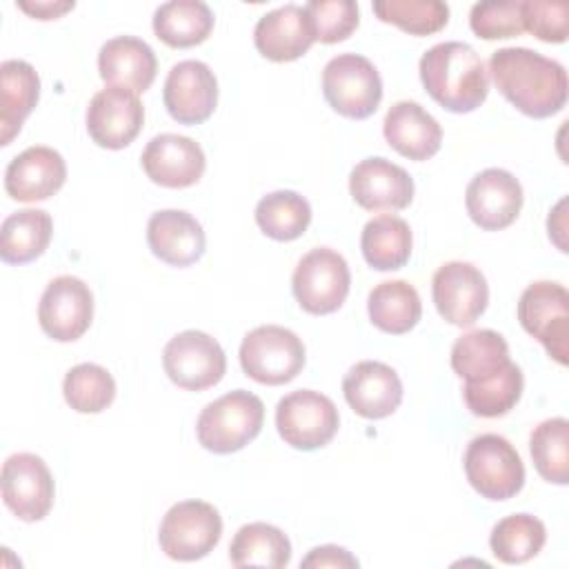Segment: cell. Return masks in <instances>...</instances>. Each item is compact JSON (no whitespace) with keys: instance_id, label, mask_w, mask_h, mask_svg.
Masks as SVG:
<instances>
[{"instance_id":"11","label":"cell","mask_w":569,"mask_h":569,"mask_svg":"<svg viewBox=\"0 0 569 569\" xmlns=\"http://www.w3.org/2000/svg\"><path fill=\"white\" fill-rule=\"evenodd\" d=\"M162 367L173 385L187 391H202L222 380L227 356L216 338L198 329H187L164 345Z\"/></svg>"},{"instance_id":"12","label":"cell","mask_w":569,"mask_h":569,"mask_svg":"<svg viewBox=\"0 0 569 569\" xmlns=\"http://www.w3.org/2000/svg\"><path fill=\"white\" fill-rule=\"evenodd\" d=\"M0 489L7 509L24 522L42 520L53 507V476L36 453L20 451L9 456L0 471Z\"/></svg>"},{"instance_id":"30","label":"cell","mask_w":569,"mask_h":569,"mask_svg":"<svg viewBox=\"0 0 569 569\" xmlns=\"http://www.w3.org/2000/svg\"><path fill=\"white\" fill-rule=\"evenodd\" d=\"M413 236L400 216L380 213L362 227L360 249L369 267L378 271H393L407 264L411 256Z\"/></svg>"},{"instance_id":"32","label":"cell","mask_w":569,"mask_h":569,"mask_svg":"<svg viewBox=\"0 0 569 569\" xmlns=\"http://www.w3.org/2000/svg\"><path fill=\"white\" fill-rule=\"evenodd\" d=\"M229 560L233 567L280 569L291 560V542L282 529L269 522H249L236 531Z\"/></svg>"},{"instance_id":"42","label":"cell","mask_w":569,"mask_h":569,"mask_svg":"<svg viewBox=\"0 0 569 569\" xmlns=\"http://www.w3.org/2000/svg\"><path fill=\"white\" fill-rule=\"evenodd\" d=\"M358 558L351 556L345 547H338V545H322V547H313L302 560H300V567L309 569V567H316V569H322V567H347V569H353L358 567Z\"/></svg>"},{"instance_id":"33","label":"cell","mask_w":569,"mask_h":569,"mask_svg":"<svg viewBox=\"0 0 569 569\" xmlns=\"http://www.w3.org/2000/svg\"><path fill=\"white\" fill-rule=\"evenodd\" d=\"M253 216L264 236L278 242H289L307 231L311 222V204L298 191L278 189L260 198Z\"/></svg>"},{"instance_id":"3","label":"cell","mask_w":569,"mask_h":569,"mask_svg":"<svg viewBox=\"0 0 569 569\" xmlns=\"http://www.w3.org/2000/svg\"><path fill=\"white\" fill-rule=\"evenodd\" d=\"M262 422V400L247 389H236L216 398L200 411L196 436L207 451L233 453L260 433Z\"/></svg>"},{"instance_id":"5","label":"cell","mask_w":569,"mask_h":569,"mask_svg":"<svg viewBox=\"0 0 569 569\" xmlns=\"http://www.w3.org/2000/svg\"><path fill=\"white\" fill-rule=\"evenodd\" d=\"M469 485L487 500H509L525 485V465L516 447L498 433L476 436L462 458Z\"/></svg>"},{"instance_id":"37","label":"cell","mask_w":569,"mask_h":569,"mask_svg":"<svg viewBox=\"0 0 569 569\" xmlns=\"http://www.w3.org/2000/svg\"><path fill=\"white\" fill-rule=\"evenodd\" d=\"M62 393L73 411L100 413L116 398V380L104 367L96 362H80L67 371Z\"/></svg>"},{"instance_id":"28","label":"cell","mask_w":569,"mask_h":569,"mask_svg":"<svg viewBox=\"0 0 569 569\" xmlns=\"http://www.w3.org/2000/svg\"><path fill=\"white\" fill-rule=\"evenodd\" d=\"M53 220L44 209H20L0 227V258L7 264H27L51 242Z\"/></svg>"},{"instance_id":"6","label":"cell","mask_w":569,"mask_h":569,"mask_svg":"<svg viewBox=\"0 0 569 569\" xmlns=\"http://www.w3.org/2000/svg\"><path fill=\"white\" fill-rule=\"evenodd\" d=\"M322 93L333 111L351 120L376 113L382 100V80L373 62L360 53H340L322 69Z\"/></svg>"},{"instance_id":"39","label":"cell","mask_w":569,"mask_h":569,"mask_svg":"<svg viewBox=\"0 0 569 569\" xmlns=\"http://www.w3.org/2000/svg\"><path fill=\"white\" fill-rule=\"evenodd\" d=\"M469 27L478 38L485 40L520 36L525 31L522 0L476 2L469 13Z\"/></svg>"},{"instance_id":"17","label":"cell","mask_w":569,"mask_h":569,"mask_svg":"<svg viewBox=\"0 0 569 569\" xmlns=\"http://www.w3.org/2000/svg\"><path fill=\"white\" fill-rule=\"evenodd\" d=\"M522 184L518 178L498 167L476 173L465 191V207L469 218L485 231H500L509 227L522 209Z\"/></svg>"},{"instance_id":"25","label":"cell","mask_w":569,"mask_h":569,"mask_svg":"<svg viewBox=\"0 0 569 569\" xmlns=\"http://www.w3.org/2000/svg\"><path fill=\"white\" fill-rule=\"evenodd\" d=\"M382 133L391 149L418 162L436 156L442 144L438 120L413 100H400L389 107L382 120Z\"/></svg>"},{"instance_id":"19","label":"cell","mask_w":569,"mask_h":569,"mask_svg":"<svg viewBox=\"0 0 569 569\" xmlns=\"http://www.w3.org/2000/svg\"><path fill=\"white\" fill-rule=\"evenodd\" d=\"M147 178L160 187L184 189L196 184L207 167L202 147L189 136L160 133L151 138L140 156Z\"/></svg>"},{"instance_id":"31","label":"cell","mask_w":569,"mask_h":569,"mask_svg":"<svg viewBox=\"0 0 569 569\" xmlns=\"http://www.w3.org/2000/svg\"><path fill=\"white\" fill-rule=\"evenodd\" d=\"M367 311L373 327L385 333L400 336L418 325L422 302L416 287L407 280H385L369 291Z\"/></svg>"},{"instance_id":"14","label":"cell","mask_w":569,"mask_h":569,"mask_svg":"<svg viewBox=\"0 0 569 569\" xmlns=\"http://www.w3.org/2000/svg\"><path fill=\"white\" fill-rule=\"evenodd\" d=\"M93 320V293L76 276H58L42 291L38 305L40 329L58 342L78 340Z\"/></svg>"},{"instance_id":"24","label":"cell","mask_w":569,"mask_h":569,"mask_svg":"<svg viewBox=\"0 0 569 569\" xmlns=\"http://www.w3.org/2000/svg\"><path fill=\"white\" fill-rule=\"evenodd\" d=\"M98 71L107 87L144 93L156 80L158 60L144 40L136 36H116L100 47Z\"/></svg>"},{"instance_id":"22","label":"cell","mask_w":569,"mask_h":569,"mask_svg":"<svg viewBox=\"0 0 569 569\" xmlns=\"http://www.w3.org/2000/svg\"><path fill=\"white\" fill-rule=\"evenodd\" d=\"M316 33L305 4H282L267 11L253 29V44L267 60L291 62L309 51Z\"/></svg>"},{"instance_id":"7","label":"cell","mask_w":569,"mask_h":569,"mask_svg":"<svg viewBox=\"0 0 569 569\" xmlns=\"http://www.w3.org/2000/svg\"><path fill=\"white\" fill-rule=\"evenodd\" d=\"M351 273L347 260L329 249L316 247L307 251L291 276V289L298 305L313 316H327L342 307L349 296Z\"/></svg>"},{"instance_id":"40","label":"cell","mask_w":569,"mask_h":569,"mask_svg":"<svg viewBox=\"0 0 569 569\" xmlns=\"http://www.w3.org/2000/svg\"><path fill=\"white\" fill-rule=\"evenodd\" d=\"M305 11L309 13L316 40L325 44L349 38L360 22L358 4L353 0H311L305 4Z\"/></svg>"},{"instance_id":"34","label":"cell","mask_w":569,"mask_h":569,"mask_svg":"<svg viewBox=\"0 0 569 569\" xmlns=\"http://www.w3.org/2000/svg\"><path fill=\"white\" fill-rule=\"evenodd\" d=\"M547 540V529L531 513H511L498 520L489 536L493 556L505 565H522L540 553Z\"/></svg>"},{"instance_id":"4","label":"cell","mask_w":569,"mask_h":569,"mask_svg":"<svg viewBox=\"0 0 569 569\" xmlns=\"http://www.w3.org/2000/svg\"><path fill=\"white\" fill-rule=\"evenodd\" d=\"M240 367L260 385L291 382L305 367V345L287 327L260 325L240 342Z\"/></svg>"},{"instance_id":"21","label":"cell","mask_w":569,"mask_h":569,"mask_svg":"<svg viewBox=\"0 0 569 569\" xmlns=\"http://www.w3.org/2000/svg\"><path fill=\"white\" fill-rule=\"evenodd\" d=\"M67 180L64 158L44 144L27 147L4 169V191L18 202L51 198Z\"/></svg>"},{"instance_id":"43","label":"cell","mask_w":569,"mask_h":569,"mask_svg":"<svg viewBox=\"0 0 569 569\" xmlns=\"http://www.w3.org/2000/svg\"><path fill=\"white\" fill-rule=\"evenodd\" d=\"M16 4L38 20H56L76 7L73 0H20Z\"/></svg>"},{"instance_id":"15","label":"cell","mask_w":569,"mask_h":569,"mask_svg":"<svg viewBox=\"0 0 569 569\" xmlns=\"http://www.w3.org/2000/svg\"><path fill=\"white\" fill-rule=\"evenodd\" d=\"M162 100L180 124H202L218 104V80L202 60H180L167 73Z\"/></svg>"},{"instance_id":"36","label":"cell","mask_w":569,"mask_h":569,"mask_svg":"<svg viewBox=\"0 0 569 569\" xmlns=\"http://www.w3.org/2000/svg\"><path fill=\"white\" fill-rule=\"evenodd\" d=\"M529 451L540 478L553 485L569 482V422L547 418L529 436Z\"/></svg>"},{"instance_id":"8","label":"cell","mask_w":569,"mask_h":569,"mask_svg":"<svg viewBox=\"0 0 569 569\" xmlns=\"http://www.w3.org/2000/svg\"><path fill=\"white\" fill-rule=\"evenodd\" d=\"M222 518L204 500H182L169 507L158 529V542L164 556L180 562L204 558L220 542Z\"/></svg>"},{"instance_id":"10","label":"cell","mask_w":569,"mask_h":569,"mask_svg":"<svg viewBox=\"0 0 569 569\" xmlns=\"http://www.w3.org/2000/svg\"><path fill=\"white\" fill-rule=\"evenodd\" d=\"M340 427L333 400L313 389H298L280 398L276 407V429L280 438L300 451H313L331 442Z\"/></svg>"},{"instance_id":"35","label":"cell","mask_w":569,"mask_h":569,"mask_svg":"<svg viewBox=\"0 0 569 569\" xmlns=\"http://www.w3.org/2000/svg\"><path fill=\"white\" fill-rule=\"evenodd\" d=\"M525 378L516 362H509L498 373L480 382H465L462 398L467 409L480 418H498L509 413L522 396Z\"/></svg>"},{"instance_id":"41","label":"cell","mask_w":569,"mask_h":569,"mask_svg":"<svg viewBox=\"0 0 569 569\" xmlns=\"http://www.w3.org/2000/svg\"><path fill=\"white\" fill-rule=\"evenodd\" d=\"M525 31L542 42H565L569 29V4L551 0H522Z\"/></svg>"},{"instance_id":"9","label":"cell","mask_w":569,"mask_h":569,"mask_svg":"<svg viewBox=\"0 0 569 569\" xmlns=\"http://www.w3.org/2000/svg\"><path fill=\"white\" fill-rule=\"evenodd\" d=\"M518 320L547 353L567 365L569 356V293L565 284L551 280L531 282L518 300Z\"/></svg>"},{"instance_id":"38","label":"cell","mask_w":569,"mask_h":569,"mask_svg":"<svg viewBox=\"0 0 569 569\" xmlns=\"http://www.w3.org/2000/svg\"><path fill=\"white\" fill-rule=\"evenodd\" d=\"M373 13L413 36L436 33L449 20V7L440 0H378Z\"/></svg>"},{"instance_id":"27","label":"cell","mask_w":569,"mask_h":569,"mask_svg":"<svg viewBox=\"0 0 569 569\" xmlns=\"http://www.w3.org/2000/svg\"><path fill=\"white\" fill-rule=\"evenodd\" d=\"M511 362L507 340L493 329H476L451 347V369L465 382H480Z\"/></svg>"},{"instance_id":"23","label":"cell","mask_w":569,"mask_h":569,"mask_svg":"<svg viewBox=\"0 0 569 569\" xmlns=\"http://www.w3.org/2000/svg\"><path fill=\"white\" fill-rule=\"evenodd\" d=\"M147 244L158 260L171 267H189L202 258L207 236L191 213L160 209L147 222Z\"/></svg>"},{"instance_id":"18","label":"cell","mask_w":569,"mask_h":569,"mask_svg":"<svg viewBox=\"0 0 569 569\" xmlns=\"http://www.w3.org/2000/svg\"><path fill=\"white\" fill-rule=\"evenodd\" d=\"M413 189V178L382 156L360 160L349 176V193L367 211H402Z\"/></svg>"},{"instance_id":"1","label":"cell","mask_w":569,"mask_h":569,"mask_svg":"<svg viewBox=\"0 0 569 569\" xmlns=\"http://www.w3.org/2000/svg\"><path fill=\"white\" fill-rule=\"evenodd\" d=\"M498 91L525 116L549 118L567 104L565 67L527 47H502L489 58Z\"/></svg>"},{"instance_id":"29","label":"cell","mask_w":569,"mask_h":569,"mask_svg":"<svg viewBox=\"0 0 569 569\" xmlns=\"http://www.w3.org/2000/svg\"><path fill=\"white\" fill-rule=\"evenodd\" d=\"M213 11L202 0H171L156 9L153 33L169 47L187 49L204 42L213 29Z\"/></svg>"},{"instance_id":"2","label":"cell","mask_w":569,"mask_h":569,"mask_svg":"<svg viewBox=\"0 0 569 569\" xmlns=\"http://www.w3.org/2000/svg\"><path fill=\"white\" fill-rule=\"evenodd\" d=\"M422 87L447 111L469 113L489 93V73L480 53L458 40L438 42L427 49L418 64Z\"/></svg>"},{"instance_id":"13","label":"cell","mask_w":569,"mask_h":569,"mask_svg":"<svg viewBox=\"0 0 569 569\" xmlns=\"http://www.w3.org/2000/svg\"><path fill=\"white\" fill-rule=\"evenodd\" d=\"M431 296L438 313L449 325L471 327L487 309L489 284L476 264L451 260L436 269Z\"/></svg>"},{"instance_id":"20","label":"cell","mask_w":569,"mask_h":569,"mask_svg":"<svg viewBox=\"0 0 569 569\" xmlns=\"http://www.w3.org/2000/svg\"><path fill=\"white\" fill-rule=\"evenodd\" d=\"M347 405L367 420L391 416L402 402V382L396 369L380 360H360L342 378Z\"/></svg>"},{"instance_id":"16","label":"cell","mask_w":569,"mask_h":569,"mask_svg":"<svg viewBox=\"0 0 569 569\" xmlns=\"http://www.w3.org/2000/svg\"><path fill=\"white\" fill-rule=\"evenodd\" d=\"M144 122V107L138 93L122 87L100 89L87 107V131L98 147L124 149Z\"/></svg>"},{"instance_id":"26","label":"cell","mask_w":569,"mask_h":569,"mask_svg":"<svg viewBox=\"0 0 569 569\" xmlns=\"http://www.w3.org/2000/svg\"><path fill=\"white\" fill-rule=\"evenodd\" d=\"M40 98V78L24 60L0 64V144L7 147L20 133L22 122Z\"/></svg>"}]
</instances>
